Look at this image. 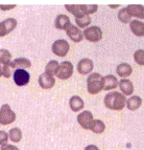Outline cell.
I'll return each instance as SVG.
<instances>
[{"label":"cell","instance_id":"obj_16","mask_svg":"<svg viewBox=\"0 0 144 150\" xmlns=\"http://www.w3.org/2000/svg\"><path fill=\"white\" fill-rule=\"evenodd\" d=\"M10 66L13 69H26V68L31 67V62L26 58H18L10 62Z\"/></svg>","mask_w":144,"mask_h":150},{"label":"cell","instance_id":"obj_25","mask_svg":"<svg viewBox=\"0 0 144 150\" xmlns=\"http://www.w3.org/2000/svg\"><path fill=\"white\" fill-rule=\"evenodd\" d=\"M8 138L14 143H19L22 140V131L19 128H12L8 132Z\"/></svg>","mask_w":144,"mask_h":150},{"label":"cell","instance_id":"obj_28","mask_svg":"<svg viewBox=\"0 0 144 150\" xmlns=\"http://www.w3.org/2000/svg\"><path fill=\"white\" fill-rule=\"evenodd\" d=\"M80 8L82 10V12L84 13V15H91V14H94L95 12H97V6L96 4H90V5H87V4H80Z\"/></svg>","mask_w":144,"mask_h":150},{"label":"cell","instance_id":"obj_34","mask_svg":"<svg viewBox=\"0 0 144 150\" xmlns=\"http://www.w3.org/2000/svg\"><path fill=\"white\" fill-rule=\"evenodd\" d=\"M14 8H16V5H15V4H12V5H3V4H1V5H0V10H1V11L13 10Z\"/></svg>","mask_w":144,"mask_h":150},{"label":"cell","instance_id":"obj_24","mask_svg":"<svg viewBox=\"0 0 144 150\" xmlns=\"http://www.w3.org/2000/svg\"><path fill=\"white\" fill-rule=\"evenodd\" d=\"M91 131H93L94 133H102L106 130V125L101 120H94L92 122V125H91Z\"/></svg>","mask_w":144,"mask_h":150},{"label":"cell","instance_id":"obj_12","mask_svg":"<svg viewBox=\"0 0 144 150\" xmlns=\"http://www.w3.org/2000/svg\"><path fill=\"white\" fill-rule=\"evenodd\" d=\"M55 79L53 76L44 73L42 75H40V77H39V85L43 89H50V88H52L55 86Z\"/></svg>","mask_w":144,"mask_h":150},{"label":"cell","instance_id":"obj_3","mask_svg":"<svg viewBox=\"0 0 144 150\" xmlns=\"http://www.w3.org/2000/svg\"><path fill=\"white\" fill-rule=\"evenodd\" d=\"M16 113L12 110L8 104H3L0 108V125H8L15 122Z\"/></svg>","mask_w":144,"mask_h":150},{"label":"cell","instance_id":"obj_2","mask_svg":"<svg viewBox=\"0 0 144 150\" xmlns=\"http://www.w3.org/2000/svg\"><path fill=\"white\" fill-rule=\"evenodd\" d=\"M104 86V79L100 74L92 73L90 74L87 79V89L91 95L99 93Z\"/></svg>","mask_w":144,"mask_h":150},{"label":"cell","instance_id":"obj_17","mask_svg":"<svg viewBox=\"0 0 144 150\" xmlns=\"http://www.w3.org/2000/svg\"><path fill=\"white\" fill-rule=\"evenodd\" d=\"M70 25H71V22H70V19L68 16L66 15H59L57 18H55V28L57 30H67L69 28Z\"/></svg>","mask_w":144,"mask_h":150},{"label":"cell","instance_id":"obj_1","mask_svg":"<svg viewBox=\"0 0 144 150\" xmlns=\"http://www.w3.org/2000/svg\"><path fill=\"white\" fill-rule=\"evenodd\" d=\"M104 105L110 110L120 111L127 106V98L118 91H111L104 97Z\"/></svg>","mask_w":144,"mask_h":150},{"label":"cell","instance_id":"obj_15","mask_svg":"<svg viewBox=\"0 0 144 150\" xmlns=\"http://www.w3.org/2000/svg\"><path fill=\"white\" fill-rule=\"evenodd\" d=\"M116 73L118 75V77L122 78V79H127L129 76L132 75L133 73V68L132 66L127 63H121L117 66L116 68Z\"/></svg>","mask_w":144,"mask_h":150},{"label":"cell","instance_id":"obj_35","mask_svg":"<svg viewBox=\"0 0 144 150\" xmlns=\"http://www.w3.org/2000/svg\"><path fill=\"white\" fill-rule=\"evenodd\" d=\"M85 150H99V148L95 145H88L87 147L85 148Z\"/></svg>","mask_w":144,"mask_h":150},{"label":"cell","instance_id":"obj_6","mask_svg":"<svg viewBox=\"0 0 144 150\" xmlns=\"http://www.w3.org/2000/svg\"><path fill=\"white\" fill-rule=\"evenodd\" d=\"M73 74V65L70 61H64L60 63V67L57 69V77L60 80H67Z\"/></svg>","mask_w":144,"mask_h":150},{"label":"cell","instance_id":"obj_13","mask_svg":"<svg viewBox=\"0 0 144 150\" xmlns=\"http://www.w3.org/2000/svg\"><path fill=\"white\" fill-rule=\"evenodd\" d=\"M127 11L131 17H136L138 19H144V6L140 4H129L127 6Z\"/></svg>","mask_w":144,"mask_h":150},{"label":"cell","instance_id":"obj_23","mask_svg":"<svg viewBox=\"0 0 144 150\" xmlns=\"http://www.w3.org/2000/svg\"><path fill=\"white\" fill-rule=\"evenodd\" d=\"M65 8H66V10H67L68 12L71 13L72 15L74 16L75 18H80V17H82V16H87V15H84V13H82V10H80V5L66 4L65 5Z\"/></svg>","mask_w":144,"mask_h":150},{"label":"cell","instance_id":"obj_11","mask_svg":"<svg viewBox=\"0 0 144 150\" xmlns=\"http://www.w3.org/2000/svg\"><path fill=\"white\" fill-rule=\"evenodd\" d=\"M66 34H67L68 37L75 43L80 42V41H82V39H84V32H82L77 26H75V25H73V24H71L69 28L66 30Z\"/></svg>","mask_w":144,"mask_h":150},{"label":"cell","instance_id":"obj_32","mask_svg":"<svg viewBox=\"0 0 144 150\" xmlns=\"http://www.w3.org/2000/svg\"><path fill=\"white\" fill-rule=\"evenodd\" d=\"M8 139V132H5L3 130H0V145H3V144H6Z\"/></svg>","mask_w":144,"mask_h":150},{"label":"cell","instance_id":"obj_33","mask_svg":"<svg viewBox=\"0 0 144 150\" xmlns=\"http://www.w3.org/2000/svg\"><path fill=\"white\" fill-rule=\"evenodd\" d=\"M0 150H20L15 145H10V144H3L1 145V149Z\"/></svg>","mask_w":144,"mask_h":150},{"label":"cell","instance_id":"obj_5","mask_svg":"<svg viewBox=\"0 0 144 150\" xmlns=\"http://www.w3.org/2000/svg\"><path fill=\"white\" fill-rule=\"evenodd\" d=\"M84 37L90 42H98L102 38V30L99 26H90L84 30Z\"/></svg>","mask_w":144,"mask_h":150},{"label":"cell","instance_id":"obj_7","mask_svg":"<svg viewBox=\"0 0 144 150\" xmlns=\"http://www.w3.org/2000/svg\"><path fill=\"white\" fill-rule=\"evenodd\" d=\"M14 82L18 86H25L29 83L30 75L25 69H16L13 74Z\"/></svg>","mask_w":144,"mask_h":150},{"label":"cell","instance_id":"obj_20","mask_svg":"<svg viewBox=\"0 0 144 150\" xmlns=\"http://www.w3.org/2000/svg\"><path fill=\"white\" fill-rule=\"evenodd\" d=\"M142 105V99L139 96H132L127 100V108L131 111H136Z\"/></svg>","mask_w":144,"mask_h":150},{"label":"cell","instance_id":"obj_36","mask_svg":"<svg viewBox=\"0 0 144 150\" xmlns=\"http://www.w3.org/2000/svg\"><path fill=\"white\" fill-rule=\"evenodd\" d=\"M110 8H119V4H118V5H110Z\"/></svg>","mask_w":144,"mask_h":150},{"label":"cell","instance_id":"obj_22","mask_svg":"<svg viewBox=\"0 0 144 150\" xmlns=\"http://www.w3.org/2000/svg\"><path fill=\"white\" fill-rule=\"evenodd\" d=\"M60 67V63L55 60H51L47 63L46 67H45V73L48 74V75L55 76L57 73V69Z\"/></svg>","mask_w":144,"mask_h":150},{"label":"cell","instance_id":"obj_14","mask_svg":"<svg viewBox=\"0 0 144 150\" xmlns=\"http://www.w3.org/2000/svg\"><path fill=\"white\" fill-rule=\"evenodd\" d=\"M118 86L124 96H132L134 93V84L129 79H121Z\"/></svg>","mask_w":144,"mask_h":150},{"label":"cell","instance_id":"obj_8","mask_svg":"<svg viewBox=\"0 0 144 150\" xmlns=\"http://www.w3.org/2000/svg\"><path fill=\"white\" fill-rule=\"evenodd\" d=\"M94 121L93 119V115L91 111L89 110H85L82 112H80V115H77V122L82 126V128L86 130L91 129V125H92V122Z\"/></svg>","mask_w":144,"mask_h":150},{"label":"cell","instance_id":"obj_26","mask_svg":"<svg viewBox=\"0 0 144 150\" xmlns=\"http://www.w3.org/2000/svg\"><path fill=\"white\" fill-rule=\"evenodd\" d=\"M75 23L77 24L78 28H88V26L91 24V17L82 16L80 18H75Z\"/></svg>","mask_w":144,"mask_h":150},{"label":"cell","instance_id":"obj_9","mask_svg":"<svg viewBox=\"0 0 144 150\" xmlns=\"http://www.w3.org/2000/svg\"><path fill=\"white\" fill-rule=\"evenodd\" d=\"M94 68V63L89 58H84L77 63V71L80 75H90Z\"/></svg>","mask_w":144,"mask_h":150},{"label":"cell","instance_id":"obj_10","mask_svg":"<svg viewBox=\"0 0 144 150\" xmlns=\"http://www.w3.org/2000/svg\"><path fill=\"white\" fill-rule=\"evenodd\" d=\"M17 26V20L14 18H8L4 21L0 22V37H4L15 30Z\"/></svg>","mask_w":144,"mask_h":150},{"label":"cell","instance_id":"obj_37","mask_svg":"<svg viewBox=\"0 0 144 150\" xmlns=\"http://www.w3.org/2000/svg\"><path fill=\"white\" fill-rule=\"evenodd\" d=\"M2 76V68H1V66H0V77Z\"/></svg>","mask_w":144,"mask_h":150},{"label":"cell","instance_id":"obj_29","mask_svg":"<svg viewBox=\"0 0 144 150\" xmlns=\"http://www.w3.org/2000/svg\"><path fill=\"white\" fill-rule=\"evenodd\" d=\"M118 19H119L122 23H131L132 17H131V15L127 13V8H123L119 11V13H118Z\"/></svg>","mask_w":144,"mask_h":150},{"label":"cell","instance_id":"obj_27","mask_svg":"<svg viewBox=\"0 0 144 150\" xmlns=\"http://www.w3.org/2000/svg\"><path fill=\"white\" fill-rule=\"evenodd\" d=\"M12 62V55L8 50H0V63L4 65H8Z\"/></svg>","mask_w":144,"mask_h":150},{"label":"cell","instance_id":"obj_19","mask_svg":"<svg viewBox=\"0 0 144 150\" xmlns=\"http://www.w3.org/2000/svg\"><path fill=\"white\" fill-rule=\"evenodd\" d=\"M129 28L135 36L143 37L144 36V22L139 20H133L129 23Z\"/></svg>","mask_w":144,"mask_h":150},{"label":"cell","instance_id":"obj_31","mask_svg":"<svg viewBox=\"0 0 144 150\" xmlns=\"http://www.w3.org/2000/svg\"><path fill=\"white\" fill-rule=\"evenodd\" d=\"M13 67L10 66V64H8V65H4L2 67V76L3 77H5V78H10V76L14 74V71H13Z\"/></svg>","mask_w":144,"mask_h":150},{"label":"cell","instance_id":"obj_4","mask_svg":"<svg viewBox=\"0 0 144 150\" xmlns=\"http://www.w3.org/2000/svg\"><path fill=\"white\" fill-rule=\"evenodd\" d=\"M51 50L52 53L55 54V55L59 56V57H65L69 53L70 45L68 43V41L64 40V39H60V40H57L53 42Z\"/></svg>","mask_w":144,"mask_h":150},{"label":"cell","instance_id":"obj_21","mask_svg":"<svg viewBox=\"0 0 144 150\" xmlns=\"http://www.w3.org/2000/svg\"><path fill=\"white\" fill-rule=\"evenodd\" d=\"M104 79V90H113L119 85V81L117 79L116 76L114 75H108L103 77Z\"/></svg>","mask_w":144,"mask_h":150},{"label":"cell","instance_id":"obj_30","mask_svg":"<svg viewBox=\"0 0 144 150\" xmlns=\"http://www.w3.org/2000/svg\"><path fill=\"white\" fill-rule=\"evenodd\" d=\"M134 60L137 64L141 65V66H144V50H138L135 52Z\"/></svg>","mask_w":144,"mask_h":150},{"label":"cell","instance_id":"obj_18","mask_svg":"<svg viewBox=\"0 0 144 150\" xmlns=\"http://www.w3.org/2000/svg\"><path fill=\"white\" fill-rule=\"evenodd\" d=\"M69 106L72 111L77 112V111H80L85 107V102L82 98L78 97V96H73V97L70 98Z\"/></svg>","mask_w":144,"mask_h":150}]
</instances>
